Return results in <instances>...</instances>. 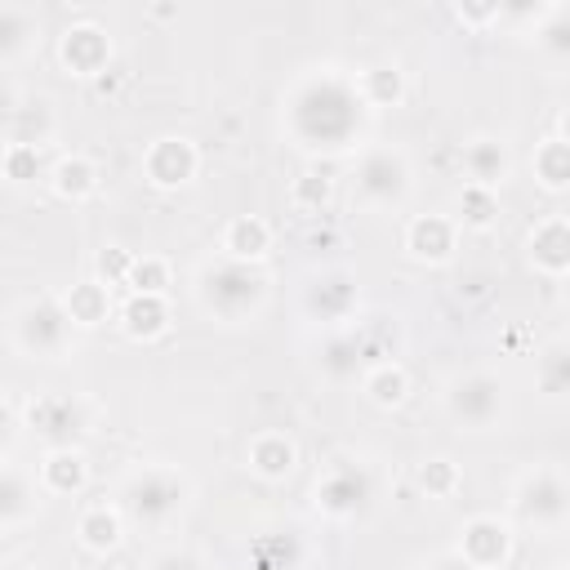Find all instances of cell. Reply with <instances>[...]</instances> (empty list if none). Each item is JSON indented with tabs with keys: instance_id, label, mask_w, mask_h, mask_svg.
<instances>
[{
	"instance_id": "obj_1",
	"label": "cell",
	"mask_w": 570,
	"mask_h": 570,
	"mask_svg": "<svg viewBox=\"0 0 570 570\" xmlns=\"http://www.w3.org/2000/svg\"><path fill=\"white\" fill-rule=\"evenodd\" d=\"M370 107L356 94V76L338 67H312L303 71L281 102V129L285 138L307 156H343L365 138Z\"/></svg>"
},
{
	"instance_id": "obj_2",
	"label": "cell",
	"mask_w": 570,
	"mask_h": 570,
	"mask_svg": "<svg viewBox=\"0 0 570 570\" xmlns=\"http://www.w3.org/2000/svg\"><path fill=\"white\" fill-rule=\"evenodd\" d=\"M267 272L258 263H232V258H209L200 263V276H196V303L223 321V325H240L249 321L263 303H267Z\"/></svg>"
},
{
	"instance_id": "obj_3",
	"label": "cell",
	"mask_w": 570,
	"mask_h": 570,
	"mask_svg": "<svg viewBox=\"0 0 570 570\" xmlns=\"http://www.w3.org/2000/svg\"><path fill=\"white\" fill-rule=\"evenodd\" d=\"M191 503V481L169 463H142L120 481L116 508L138 525H165Z\"/></svg>"
},
{
	"instance_id": "obj_4",
	"label": "cell",
	"mask_w": 570,
	"mask_h": 570,
	"mask_svg": "<svg viewBox=\"0 0 570 570\" xmlns=\"http://www.w3.org/2000/svg\"><path fill=\"white\" fill-rule=\"evenodd\" d=\"M22 428L45 450H76L89 436L94 414L76 392H40L22 405Z\"/></svg>"
},
{
	"instance_id": "obj_5",
	"label": "cell",
	"mask_w": 570,
	"mask_h": 570,
	"mask_svg": "<svg viewBox=\"0 0 570 570\" xmlns=\"http://www.w3.org/2000/svg\"><path fill=\"white\" fill-rule=\"evenodd\" d=\"M312 503L330 521H356V517H365L370 503H374V472H370V463H361L352 454L330 459L325 472L312 485Z\"/></svg>"
},
{
	"instance_id": "obj_6",
	"label": "cell",
	"mask_w": 570,
	"mask_h": 570,
	"mask_svg": "<svg viewBox=\"0 0 570 570\" xmlns=\"http://www.w3.org/2000/svg\"><path fill=\"white\" fill-rule=\"evenodd\" d=\"M410 183H414V178H410V160H405L396 147L374 142V147H365V151L356 156L352 191H356L361 205H370V209H396V205H405Z\"/></svg>"
},
{
	"instance_id": "obj_7",
	"label": "cell",
	"mask_w": 570,
	"mask_h": 570,
	"mask_svg": "<svg viewBox=\"0 0 570 570\" xmlns=\"http://www.w3.org/2000/svg\"><path fill=\"white\" fill-rule=\"evenodd\" d=\"M76 325L67 321L58 298H27L13 312V347L31 361H62Z\"/></svg>"
},
{
	"instance_id": "obj_8",
	"label": "cell",
	"mask_w": 570,
	"mask_h": 570,
	"mask_svg": "<svg viewBox=\"0 0 570 570\" xmlns=\"http://www.w3.org/2000/svg\"><path fill=\"white\" fill-rule=\"evenodd\" d=\"M512 517L521 525H534V530H561L566 517H570V490H566V476L561 468H534L517 481L512 490Z\"/></svg>"
},
{
	"instance_id": "obj_9",
	"label": "cell",
	"mask_w": 570,
	"mask_h": 570,
	"mask_svg": "<svg viewBox=\"0 0 570 570\" xmlns=\"http://www.w3.org/2000/svg\"><path fill=\"white\" fill-rule=\"evenodd\" d=\"M445 414L459 423V428H494L499 414H503V379L490 374V370H468V374H454L445 383Z\"/></svg>"
},
{
	"instance_id": "obj_10",
	"label": "cell",
	"mask_w": 570,
	"mask_h": 570,
	"mask_svg": "<svg viewBox=\"0 0 570 570\" xmlns=\"http://www.w3.org/2000/svg\"><path fill=\"white\" fill-rule=\"evenodd\" d=\"M361 307V289H356V276L343 272V267H330V272H316L303 289V312L325 325V330H347V321L356 316Z\"/></svg>"
},
{
	"instance_id": "obj_11",
	"label": "cell",
	"mask_w": 570,
	"mask_h": 570,
	"mask_svg": "<svg viewBox=\"0 0 570 570\" xmlns=\"http://www.w3.org/2000/svg\"><path fill=\"white\" fill-rule=\"evenodd\" d=\"M200 174V147L187 134H160L142 151V178L156 191H178Z\"/></svg>"
},
{
	"instance_id": "obj_12",
	"label": "cell",
	"mask_w": 570,
	"mask_h": 570,
	"mask_svg": "<svg viewBox=\"0 0 570 570\" xmlns=\"http://www.w3.org/2000/svg\"><path fill=\"white\" fill-rule=\"evenodd\" d=\"M512 548H517L512 525H508L503 517H490V512L468 517V521L459 525V543H454V552H459L468 566H476V570H503L508 557H512Z\"/></svg>"
},
{
	"instance_id": "obj_13",
	"label": "cell",
	"mask_w": 570,
	"mask_h": 570,
	"mask_svg": "<svg viewBox=\"0 0 570 570\" xmlns=\"http://www.w3.org/2000/svg\"><path fill=\"white\" fill-rule=\"evenodd\" d=\"M58 62H62V71H71L80 80H98L111 67V36H107V27H98L89 18L71 22L58 36Z\"/></svg>"
},
{
	"instance_id": "obj_14",
	"label": "cell",
	"mask_w": 570,
	"mask_h": 570,
	"mask_svg": "<svg viewBox=\"0 0 570 570\" xmlns=\"http://www.w3.org/2000/svg\"><path fill=\"white\" fill-rule=\"evenodd\" d=\"M454 249H459V227L450 214H414L405 223V254L414 263L441 267L454 258Z\"/></svg>"
},
{
	"instance_id": "obj_15",
	"label": "cell",
	"mask_w": 570,
	"mask_h": 570,
	"mask_svg": "<svg viewBox=\"0 0 570 570\" xmlns=\"http://www.w3.org/2000/svg\"><path fill=\"white\" fill-rule=\"evenodd\" d=\"M116 325H120L125 338H134V343H156V338H165L169 325H174L169 294H125V303L116 307Z\"/></svg>"
},
{
	"instance_id": "obj_16",
	"label": "cell",
	"mask_w": 570,
	"mask_h": 570,
	"mask_svg": "<svg viewBox=\"0 0 570 570\" xmlns=\"http://www.w3.org/2000/svg\"><path fill=\"white\" fill-rule=\"evenodd\" d=\"M525 254H530L534 272L561 281V276L570 272V223H566V214L539 218V223L530 227V236H525Z\"/></svg>"
},
{
	"instance_id": "obj_17",
	"label": "cell",
	"mask_w": 570,
	"mask_h": 570,
	"mask_svg": "<svg viewBox=\"0 0 570 570\" xmlns=\"http://www.w3.org/2000/svg\"><path fill=\"white\" fill-rule=\"evenodd\" d=\"M36 485H40V494H53V499L85 494V485H89V459H85V450L80 445L76 450H45V459L36 468Z\"/></svg>"
},
{
	"instance_id": "obj_18",
	"label": "cell",
	"mask_w": 570,
	"mask_h": 570,
	"mask_svg": "<svg viewBox=\"0 0 570 570\" xmlns=\"http://www.w3.org/2000/svg\"><path fill=\"white\" fill-rule=\"evenodd\" d=\"M463 174H468V183L499 191V187L508 183V174H512L508 142L494 138V134H476V138H468V142H463Z\"/></svg>"
},
{
	"instance_id": "obj_19",
	"label": "cell",
	"mask_w": 570,
	"mask_h": 570,
	"mask_svg": "<svg viewBox=\"0 0 570 570\" xmlns=\"http://www.w3.org/2000/svg\"><path fill=\"white\" fill-rule=\"evenodd\" d=\"M245 463L254 476L263 481H285L294 468H298V445L289 432H276V428H263L249 436V450H245Z\"/></svg>"
},
{
	"instance_id": "obj_20",
	"label": "cell",
	"mask_w": 570,
	"mask_h": 570,
	"mask_svg": "<svg viewBox=\"0 0 570 570\" xmlns=\"http://www.w3.org/2000/svg\"><path fill=\"white\" fill-rule=\"evenodd\" d=\"M58 303H62V312H67V321H71L76 330H98V325H107V321L116 316L111 289H107L102 281H94V276L67 285V289L58 294Z\"/></svg>"
},
{
	"instance_id": "obj_21",
	"label": "cell",
	"mask_w": 570,
	"mask_h": 570,
	"mask_svg": "<svg viewBox=\"0 0 570 570\" xmlns=\"http://www.w3.org/2000/svg\"><path fill=\"white\" fill-rule=\"evenodd\" d=\"M218 249L232 263H263L272 254V223L258 214H236V218H227Z\"/></svg>"
},
{
	"instance_id": "obj_22",
	"label": "cell",
	"mask_w": 570,
	"mask_h": 570,
	"mask_svg": "<svg viewBox=\"0 0 570 570\" xmlns=\"http://www.w3.org/2000/svg\"><path fill=\"white\" fill-rule=\"evenodd\" d=\"M40 512V485L36 476H27L22 468H0V530H18L27 521H36Z\"/></svg>"
},
{
	"instance_id": "obj_23",
	"label": "cell",
	"mask_w": 570,
	"mask_h": 570,
	"mask_svg": "<svg viewBox=\"0 0 570 570\" xmlns=\"http://www.w3.org/2000/svg\"><path fill=\"white\" fill-rule=\"evenodd\" d=\"M76 539H80V548L94 552V557L116 552L120 539H125V517H120V508H116V503H89V508L76 517Z\"/></svg>"
},
{
	"instance_id": "obj_24",
	"label": "cell",
	"mask_w": 570,
	"mask_h": 570,
	"mask_svg": "<svg viewBox=\"0 0 570 570\" xmlns=\"http://www.w3.org/2000/svg\"><path fill=\"white\" fill-rule=\"evenodd\" d=\"M98 183H102V174H98V165H94L85 151L58 156V160L49 165V187H53L58 200L80 205V200H89V196L98 191Z\"/></svg>"
},
{
	"instance_id": "obj_25",
	"label": "cell",
	"mask_w": 570,
	"mask_h": 570,
	"mask_svg": "<svg viewBox=\"0 0 570 570\" xmlns=\"http://www.w3.org/2000/svg\"><path fill=\"white\" fill-rule=\"evenodd\" d=\"M530 169H534V183L552 196H561L570 187V138L566 134H548L534 142V156H530Z\"/></svg>"
},
{
	"instance_id": "obj_26",
	"label": "cell",
	"mask_w": 570,
	"mask_h": 570,
	"mask_svg": "<svg viewBox=\"0 0 570 570\" xmlns=\"http://www.w3.org/2000/svg\"><path fill=\"white\" fill-rule=\"evenodd\" d=\"M356 94L370 111H383V107H401L405 102V71L396 62H370L361 76H356Z\"/></svg>"
},
{
	"instance_id": "obj_27",
	"label": "cell",
	"mask_w": 570,
	"mask_h": 570,
	"mask_svg": "<svg viewBox=\"0 0 570 570\" xmlns=\"http://www.w3.org/2000/svg\"><path fill=\"white\" fill-rule=\"evenodd\" d=\"M361 392H365L370 405L396 410V405L410 396V374H405L401 361H379V365H370V370L361 374Z\"/></svg>"
},
{
	"instance_id": "obj_28",
	"label": "cell",
	"mask_w": 570,
	"mask_h": 570,
	"mask_svg": "<svg viewBox=\"0 0 570 570\" xmlns=\"http://www.w3.org/2000/svg\"><path fill=\"white\" fill-rule=\"evenodd\" d=\"M356 370L365 374L361 343H356L352 325H347V330H330L325 343H321V374L334 379V383H347V379H356Z\"/></svg>"
},
{
	"instance_id": "obj_29",
	"label": "cell",
	"mask_w": 570,
	"mask_h": 570,
	"mask_svg": "<svg viewBox=\"0 0 570 570\" xmlns=\"http://www.w3.org/2000/svg\"><path fill=\"white\" fill-rule=\"evenodd\" d=\"M40 36V18L27 4H0V62H18Z\"/></svg>"
},
{
	"instance_id": "obj_30",
	"label": "cell",
	"mask_w": 570,
	"mask_h": 570,
	"mask_svg": "<svg viewBox=\"0 0 570 570\" xmlns=\"http://www.w3.org/2000/svg\"><path fill=\"white\" fill-rule=\"evenodd\" d=\"M494 223H499V191L476 187V183H463L459 187V200H454V227L490 232Z\"/></svg>"
},
{
	"instance_id": "obj_31",
	"label": "cell",
	"mask_w": 570,
	"mask_h": 570,
	"mask_svg": "<svg viewBox=\"0 0 570 570\" xmlns=\"http://www.w3.org/2000/svg\"><path fill=\"white\" fill-rule=\"evenodd\" d=\"M534 383L548 401H561L570 392V347L561 338H552L539 356H534Z\"/></svg>"
},
{
	"instance_id": "obj_32",
	"label": "cell",
	"mask_w": 570,
	"mask_h": 570,
	"mask_svg": "<svg viewBox=\"0 0 570 570\" xmlns=\"http://www.w3.org/2000/svg\"><path fill=\"white\" fill-rule=\"evenodd\" d=\"M330 200H334V178H330L325 169H303V174L289 183V205H294L298 214H307V218L325 214Z\"/></svg>"
},
{
	"instance_id": "obj_33",
	"label": "cell",
	"mask_w": 570,
	"mask_h": 570,
	"mask_svg": "<svg viewBox=\"0 0 570 570\" xmlns=\"http://www.w3.org/2000/svg\"><path fill=\"white\" fill-rule=\"evenodd\" d=\"M0 174H4L13 187H27V183H36V178H49V165H45V151H40V147L4 142V147H0Z\"/></svg>"
},
{
	"instance_id": "obj_34",
	"label": "cell",
	"mask_w": 570,
	"mask_h": 570,
	"mask_svg": "<svg viewBox=\"0 0 570 570\" xmlns=\"http://www.w3.org/2000/svg\"><path fill=\"white\" fill-rule=\"evenodd\" d=\"M53 134V111L45 102H27L9 111V142H27V147H45Z\"/></svg>"
},
{
	"instance_id": "obj_35",
	"label": "cell",
	"mask_w": 570,
	"mask_h": 570,
	"mask_svg": "<svg viewBox=\"0 0 570 570\" xmlns=\"http://www.w3.org/2000/svg\"><path fill=\"white\" fill-rule=\"evenodd\" d=\"M169 285H174L169 258H160V254H134V267L125 276V289L129 294H169Z\"/></svg>"
},
{
	"instance_id": "obj_36",
	"label": "cell",
	"mask_w": 570,
	"mask_h": 570,
	"mask_svg": "<svg viewBox=\"0 0 570 570\" xmlns=\"http://www.w3.org/2000/svg\"><path fill=\"white\" fill-rule=\"evenodd\" d=\"M459 485H463V472H459V463H454V459L432 454V459H423V463H419V490H423L428 499L445 503V499H454V494H459Z\"/></svg>"
},
{
	"instance_id": "obj_37",
	"label": "cell",
	"mask_w": 570,
	"mask_h": 570,
	"mask_svg": "<svg viewBox=\"0 0 570 570\" xmlns=\"http://www.w3.org/2000/svg\"><path fill=\"white\" fill-rule=\"evenodd\" d=\"M129 267H134V249H125V245H102L98 258H94V281H102L107 289H116V285H125Z\"/></svg>"
},
{
	"instance_id": "obj_38",
	"label": "cell",
	"mask_w": 570,
	"mask_h": 570,
	"mask_svg": "<svg viewBox=\"0 0 570 570\" xmlns=\"http://www.w3.org/2000/svg\"><path fill=\"white\" fill-rule=\"evenodd\" d=\"M543 13H548V27H539V36H534V40H539L557 62H561V58L570 53V40H566V4H548Z\"/></svg>"
},
{
	"instance_id": "obj_39",
	"label": "cell",
	"mask_w": 570,
	"mask_h": 570,
	"mask_svg": "<svg viewBox=\"0 0 570 570\" xmlns=\"http://www.w3.org/2000/svg\"><path fill=\"white\" fill-rule=\"evenodd\" d=\"M450 13H454V22H459V27H472V31H481V27H490V22H499V18H503V9H499V4H454Z\"/></svg>"
},
{
	"instance_id": "obj_40",
	"label": "cell",
	"mask_w": 570,
	"mask_h": 570,
	"mask_svg": "<svg viewBox=\"0 0 570 570\" xmlns=\"http://www.w3.org/2000/svg\"><path fill=\"white\" fill-rule=\"evenodd\" d=\"M147 570H205V561L196 552H187V548H165V552H156L147 561Z\"/></svg>"
},
{
	"instance_id": "obj_41",
	"label": "cell",
	"mask_w": 570,
	"mask_h": 570,
	"mask_svg": "<svg viewBox=\"0 0 570 570\" xmlns=\"http://www.w3.org/2000/svg\"><path fill=\"white\" fill-rule=\"evenodd\" d=\"M18 432H22V410H13V401H4V396H0V454H9V450H13Z\"/></svg>"
},
{
	"instance_id": "obj_42",
	"label": "cell",
	"mask_w": 570,
	"mask_h": 570,
	"mask_svg": "<svg viewBox=\"0 0 570 570\" xmlns=\"http://www.w3.org/2000/svg\"><path fill=\"white\" fill-rule=\"evenodd\" d=\"M423 570H476V566H468V561H463L454 548H445V552H436V557H432Z\"/></svg>"
},
{
	"instance_id": "obj_43",
	"label": "cell",
	"mask_w": 570,
	"mask_h": 570,
	"mask_svg": "<svg viewBox=\"0 0 570 570\" xmlns=\"http://www.w3.org/2000/svg\"><path fill=\"white\" fill-rule=\"evenodd\" d=\"M174 13H178L174 4H151V18H160V22H165V18H174Z\"/></svg>"
},
{
	"instance_id": "obj_44",
	"label": "cell",
	"mask_w": 570,
	"mask_h": 570,
	"mask_svg": "<svg viewBox=\"0 0 570 570\" xmlns=\"http://www.w3.org/2000/svg\"><path fill=\"white\" fill-rule=\"evenodd\" d=\"M0 570H31L27 561H0Z\"/></svg>"
},
{
	"instance_id": "obj_45",
	"label": "cell",
	"mask_w": 570,
	"mask_h": 570,
	"mask_svg": "<svg viewBox=\"0 0 570 570\" xmlns=\"http://www.w3.org/2000/svg\"><path fill=\"white\" fill-rule=\"evenodd\" d=\"M552 570H566V561H557V566H552Z\"/></svg>"
}]
</instances>
